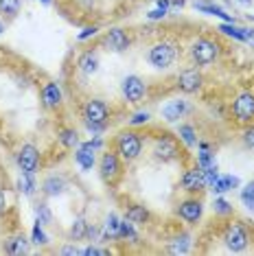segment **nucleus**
Instances as JSON below:
<instances>
[{
    "instance_id": "aec40b11",
    "label": "nucleus",
    "mask_w": 254,
    "mask_h": 256,
    "mask_svg": "<svg viewBox=\"0 0 254 256\" xmlns=\"http://www.w3.org/2000/svg\"><path fill=\"white\" fill-rule=\"evenodd\" d=\"M77 66H79V70L86 72V74H94L99 70V57L92 53V50H88V53H84L77 60Z\"/></svg>"
},
{
    "instance_id": "4468645a",
    "label": "nucleus",
    "mask_w": 254,
    "mask_h": 256,
    "mask_svg": "<svg viewBox=\"0 0 254 256\" xmlns=\"http://www.w3.org/2000/svg\"><path fill=\"white\" fill-rule=\"evenodd\" d=\"M106 44L110 50L123 53V50H127V46H130V38H127V33L123 28H110L106 33Z\"/></svg>"
},
{
    "instance_id": "c03bdc74",
    "label": "nucleus",
    "mask_w": 254,
    "mask_h": 256,
    "mask_svg": "<svg viewBox=\"0 0 254 256\" xmlns=\"http://www.w3.org/2000/svg\"><path fill=\"white\" fill-rule=\"evenodd\" d=\"M4 208H7V197H4V193L0 190V212H4Z\"/></svg>"
},
{
    "instance_id": "f704fd0d",
    "label": "nucleus",
    "mask_w": 254,
    "mask_h": 256,
    "mask_svg": "<svg viewBox=\"0 0 254 256\" xmlns=\"http://www.w3.org/2000/svg\"><path fill=\"white\" fill-rule=\"evenodd\" d=\"M212 210H215L217 214H230L232 212V204L219 197V200H215V204H212Z\"/></svg>"
},
{
    "instance_id": "72a5a7b5",
    "label": "nucleus",
    "mask_w": 254,
    "mask_h": 256,
    "mask_svg": "<svg viewBox=\"0 0 254 256\" xmlns=\"http://www.w3.org/2000/svg\"><path fill=\"white\" fill-rule=\"evenodd\" d=\"M31 241L36 243V246H46L48 243V236L44 234V230H42V224H36V228H33V232H31Z\"/></svg>"
},
{
    "instance_id": "ea45409f",
    "label": "nucleus",
    "mask_w": 254,
    "mask_h": 256,
    "mask_svg": "<svg viewBox=\"0 0 254 256\" xmlns=\"http://www.w3.org/2000/svg\"><path fill=\"white\" fill-rule=\"evenodd\" d=\"M166 16V9H162V7H156V9H152L147 14V18L149 20H160V18H164Z\"/></svg>"
},
{
    "instance_id": "e433bc0d",
    "label": "nucleus",
    "mask_w": 254,
    "mask_h": 256,
    "mask_svg": "<svg viewBox=\"0 0 254 256\" xmlns=\"http://www.w3.org/2000/svg\"><path fill=\"white\" fill-rule=\"evenodd\" d=\"M149 120V112H136L134 116L130 118V125H142Z\"/></svg>"
},
{
    "instance_id": "9d476101",
    "label": "nucleus",
    "mask_w": 254,
    "mask_h": 256,
    "mask_svg": "<svg viewBox=\"0 0 254 256\" xmlns=\"http://www.w3.org/2000/svg\"><path fill=\"white\" fill-rule=\"evenodd\" d=\"M18 164L22 171L26 173H36L38 166H40V154L33 144H24L20 151H18Z\"/></svg>"
},
{
    "instance_id": "a19ab883",
    "label": "nucleus",
    "mask_w": 254,
    "mask_h": 256,
    "mask_svg": "<svg viewBox=\"0 0 254 256\" xmlns=\"http://www.w3.org/2000/svg\"><path fill=\"white\" fill-rule=\"evenodd\" d=\"M244 140H246L248 147L254 149V127H248V130L244 132Z\"/></svg>"
},
{
    "instance_id": "1a4fd4ad",
    "label": "nucleus",
    "mask_w": 254,
    "mask_h": 256,
    "mask_svg": "<svg viewBox=\"0 0 254 256\" xmlns=\"http://www.w3.org/2000/svg\"><path fill=\"white\" fill-rule=\"evenodd\" d=\"M108 114H110L108 106L103 101H99V98H92V101H88L86 103V108H84L86 123H106Z\"/></svg>"
},
{
    "instance_id": "20e7f679",
    "label": "nucleus",
    "mask_w": 254,
    "mask_h": 256,
    "mask_svg": "<svg viewBox=\"0 0 254 256\" xmlns=\"http://www.w3.org/2000/svg\"><path fill=\"white\" fill-rule=\"evenodd\" d=\"M232 116L236 123H250L254 118V94L252 92H241L232 103Z\"/></svg>"
},
{
    "instance_id": "a18cd8bd",
    "label": "nucleus",
    "mask_w": 254,
    "mask_h": 256,
    "mask_svg": "<svg viewBox=\"0 0 254 256\" xmlns=\"http://www.w3.org/2000/svg\"><path fill=\"white\" fill-rule=\"evenodd\" d=\"M62 254H70V256H72V254H79V250H77V248H64Z\"/></svg>"
},
{
    "instance_id": "b1692460",
    "label": "nucleus",
    "mask_w": 254,
    "mask_h": 256,
    "mask_svg": "<svg viewBox=\"0 0 254 256\" xmlns=\"http://www.w3.org/2000/svg\"><path fill=\"white\" fill-rule=\"evenodd\" d=\"M178 136L182 138V142L186 144V147H198V136H195V130L190 125H180L178 127Z\"/></svg>"
},
{
    "instance_id": "f8f14e48",
    "label": "nucleus",
    "mask_w": 254,
    "mask_h": 256,
    "mask_svg": "<svg viewBox=\"0 0 254 256\" xmlns=\"http://www.w3.org/2000/svg\"><path fill=\"white\" fill-rule=\"evenodd\" d=\"M178 88L182 92H198L202 88V74H200L198 68L182 70L180 77H178Z\"/></svg>"
},
{
    "instance_id": "473e14b6",
    "label": "nucleus",
    "mask_w": 254,
    "mask_h": 256,
    "mask_svg": "<svg viewBox=\"0 0 254 256\" xmlns=\"http://www.w3.org/2000/svg\"><path fill=\"white\" fill-rule=\"evenodd\" d=\"M0 11L14 18V16L20 11V0H0Z\"/></svg>"
},
{
    "instance_id": "ddd939ff",
    "label": "nucleus",
    "mask_w": 254,
    "mask_h": 256,
    "mask_svg": "<svg viewBox=\"0 0 254 256\" xmlns=\"http://www.w3.org/2000/svg\"><path fill=\"white\" fill-rule=\"evenodd\" d=\"M182 186L184 190L188 193H198V190H204L206 188V180H204V171L198 166V168H190L182 176Z\"/></svg>"
},
{
    "instance_id": "39448f33",
    "label": "nucleus",
    "mask_w": 254,
    "mask_h": 256,
    "mask_svg": "<svg viewBox=\"0 0 254 256\" xmlns=\"http://www.w3.org/2000/svg\"><path fill=\"white\" fill-rule=\"evenodd\" d=\"M103 147V140L101 138H94V140L90 142H84L77 147V154H74V162H77V166L82 168V171H92V166H94V151Z\"/></svg>"
},
{
    "instance_id": "423d86ee",
    "label": "nucleus",
    "mask_w": 254,
    "mask_h": 256,
    "mask_svg": "<svg viewBox=\"0 0 254 256\" xmlns=\"http://www.w3.org/2000/svg\"><path fill=\"white\" fill-rule=\"evenodd\" d=\"M154 154H156V158H158V160L171 162V160L180 158V147H178L176 138L158 136V138H156V144H154Z\"/></svg>"
},
{
    "instance_id": "4be33fe9",
    "label": "nucleus",
    "mask_w": 254,
    "mask_h": 256,
    "mask_svg": "<svg viewBox=\"0 0 254 256\" xmlns=\"http://www.w3.org/2000/svg\"><path fill=\"white\" fill-rule=\"evenodd\" d=\"M42 188H44V193L48 195V197H57V195H62V193H64V188H66V184H64V180H62V178L50 176V178L44 182Z\"/></svg>"
},
{
    "instance_id": "6e6552de",
    "label": "nucleus",
    "mask_w": 254,
    "mask_h": 256,
    "mask_svg": "<svg viewBox=\"0 0 254 256\" xmlns=\"http://www.w3.org/2000/svg\"><path fill=\"white\" fill-rule=\"evenodd\" d=\"M123 96L127 98V103H140L142 96H145V84H142V79L136 77V74L125 77L123 79Z\"/></svg>"
},
{
    "instance_id": "2f4dec72",
    "label": "nucleus",
    "mask_w": 254,
    "mask_h": 256,
    "mask_svg": "<svg viewBox=\"0 0 254 256\" xmlns=\"http://www.w3.org/2000/svg\"><path fill=\"white\" fill-rule=\"evenodd\" d=\"M70 234L74 241H79V238H84L86 234H88V224L79 217V219H74V224H72V228H70Z\"/></svg>"
},
{
    "instance_id": "f257e3e1",
    "label": "nucleus",
    "mask_w": 254,
    "mask_h": 256,
    "mask_svg": "<svg viewBox=\"0 0 254 256\" xmlns=\"http://www.w3.org/2000/svg\"><path fill=\"white\" fill-rule=\"evenodd\" d=\"M176 57H178V48L171 42H158L149 48V62H152L154 68H160V70L169 68L176 62Z\"/></svg>"
},
{
    "instance_id": "c85d7f7f",
    "label": "nucleus",
    "mask_w": 254,
    "mask_h": 256,
    "mask_svg": "<svg viewBox=\"0 0 254 256\" xmlns=\"http://www.w3.org/2000/svg\"><path fill=\"white\" fill-rule=\"evenodd\" d=\"M120 238H127V241H132V243L138 241V232L134 228V224H132L127 217L120 221Z\"/></svg>"
},
{
    "instance_id": "2eb2a0df",
    "label": "nucleus",
    "mask_w": 254,
    "mask_h": 256,
    "mask_svg": "<svg viewBox=\"0 0 254 256\" xmlns=\"http://www.w3.org/2000/svg\"><path fill=\"white\" fill-rule=\"evenodd\" d=\"M101 176L106 180H116L120 176V162L116 154H103L101 158Z\"/></svg>"
},
{
    "instance_id": "09e8293b",
    "label": "nucleus",
    "mask_w": 254,
    "mask_h": 256,
    "mask_svg": "<svg viewBox=\"0 0 254 256\" xmlns=\"http://www.w3.org/2000/svg\"><path fill=\"white\" fill-rule=\"evenodd\" d=\"M4 31V24H2V22H0V33H2Z\"/></svg>"
},
{
    "instance_id": "393cba45",
    "label": "nucleus",
    "mask_w": 254,
    "mask_h": 256,
    "mask_svg": "<svg viewBox=\"0 0 254 256\" xmlns=\"http://www.w3.org/2000/svg\"><path fill=\"white\" fill-rule=\"evenodd\" d=\"M188 250H190V236H186V234L173 238L171 246H169V252L171 254H186Z\"/></svg>"
},
{
    "instance_id": "3c124183",
    "label": "nucleus",
    "mask_w": 254,
    "mask_h": 256,
    "mask_svg": "<svg viewBox=\"0 0 254 256\" xmlns=\"http://www.w3.org/2000/svg\"><path fill=\"white\" fill-rule=\"evenodd\" d=\"M252 20H254V18H252Z\"/></svg>"
},
{
    "instance_id": "6ab92c4d",
    "label": "nucleus",
    "mask_w": 254,
    "mask_h": 256,
    "mask_svg": "<svg viewBox=\"0 0 254 256\" xmlns=\"http://www.w3.org/2000/svg\"><path fill=\"white\" fill-rule=\"evenodd\" d=\"M195 9L202 11V14H208V16H217V18H224L226 22H234V18L230 14H226L222 7H217V4L212 2H204V0H195Z\"/></svg>"
},
{
    "instance_id": "58836bf2",
    "label": "nucleus",
    "mask_w": 254,
    "mask_h": 256,
    "mask_svg": "<svg viewBox=\"0 0 254 256\" xmlns=\"http://www.w3.org/2000/svg\"><path fill=\"white\" fill-rule=\"evenodd\" d=\"M96 31H99L96 26H88V28H84V31L79 33L77 40H79V42H84V40H88V38H92V36H96Z\"/></svg>"
},
{
    "instance_id": "7ed1b4c3",
    "label": "nucleus",
    "mask_w": 254,
    "mask_h": 256,
    "mask_svg": "<svg viewBox=\"0 0 254 256\" xmlns=\"http://www.w3.org/2000/svg\"><path fill=\"white\" fill-rule=\"evenodd\" d=\"M190 57H193V62L198 66H208L219 57V44H215L212 40L202 38L190 46Z\"/></svg>"
},
{
    "instance_id": "c756f323",
    "label": "nucleus",
    "mask_w": 254,
    "mask_h": 256,
    "mask_svg": "<svg viewBox=\"0 0 254 256\" xmlns=\"http://www.w3.org/2000/svg\"><path fill=\"white\" fill-rule=\"evenodd\" d=\"M241 202H244V206L248 210L254 212V180L244 186V190H241Z\"/></svg>"
},
{
    "instance_id": "37998d69",
    "label": "nucleus",
    "mask_w": 254,
    "mask_h": 256,
    "mask_svg": "<svg viewBox=\"0 0 254 256\" xmlns=\"http://www.w3.org/2000/svg\"><path fill=\"white\" fill-rule=\"evenodd\" d=\"M244 42L254 46V28H244Z\"/></svg>"
},
{
    "instance_id": "49530a36",
    "label": "nucleus",
    "mask_w": 254,
    "mask_h": 256,
    "mask_svg": "<svg viewBox=\"0 0 254 256\" xmlns=\"http://www.w3.org/2000/svg\"><path fill=\"white\" fill-rule=\"evenodd\" d=\"M79 2H84V4H94V0H79Z\"/></svg>"
},
{
    "instance_id": "9b49d317",
    "label": "nucleus",
    "mask_w": 254,
    "mask_h": 256,
    "mask_svg": "<svg viewBox=\"0 0 254 256\" xmlns=\"http://www.w3.org/2000/svg\"><path fill=\"white\" fill-rule=\"evenodd\" d=\"M202 212H204V206L200 200H186L178 206V217L184 219L186 224H198Z\"/></svg>"
},
{
    "instance_id": "8fccbe9b",
    "label": "nucleus",
    "mask_w": 254,
    "mask_h": 256,
    "mask_svg": "<svg viewBox=\"0 0 254 256\" xmlns=\"http://www.w3.org/2000/svg\"><path fill=\"white\" fill-rule=\"evenodd\" d=\"M42 2H44V4H50V0H42Z\"/></svg>"
},
{
    "instance_id": "bb28decb",
    "label": "nucleus",
    "mask_w": 254,
    "mask_h": 256,
    "mask_svg": "<svg viewBox=\"0 0 254 256\" xmlns=\"http://www.w3.org/2000/svg\"><path fill=\"white\" fill-rule=\"evenodd\" d=\"M127 219L132 221V224H145V221L149 219V212L145 206H132L130 210H127Z\"/></svg>"
},
{
    "instance_id": "a211bd4d",
    "label": "nucleus",
    "mask_w": 254,
    "mask_h": 256,
    "mask_svg": "<svg viewBox=\"0 0 254 256\" xmlns=\"http://www.w3.org/2000/svg\"><path fill=\"white\" fill-rule=\"evenodd\" d=\"M101 234H103V238H110V241H114V238H120V219L114 212H110L108 217H106V224H103Z\"/></svg>"
},
{
    "instance_id": "a878e982",
    "label": "nucleus",
    "mask_w": 254,
    "mask_h": 256,
    "mask_svg": "<svg viewBox=\"0 0 254 256\" xmlns=\"http://www.w3.org/2000/svg\"><path fill=\"white\" fill-rule=\"evenodd\" d=\"M57 136H60V142L64 144V147H68V149L79 147V136H77L74 130H60Z\"/></svg>"
},
{
    "instance_id": "0eeeda50",
    "label": "nucleus",
    "mask_w": 254,
    "mask_h": 256,
    "mask_svg": "<svg viewBox=\"0 0 254 256\" xmlns=\"http://www.w3.org/2000/svg\"><path fill=\"white\" fill-rule=\"evenodd\" d=\"M224 241H226L228 250L232 252H244L248 246V230L244 224H230L226 228V234H224Z\"/></svg>"
},
{
    "instance_id": "412c9836",
    "label": "nucleus",
    "mask_w": 254,
    "mask_h": 256,
    "mask_svg": "<svg viewBox=\"0 0 254 256\" xmlns=\"http://www.w3.org/2000/svg\"><path fill=\"white\" fill-rule=\"evenodd\" d=\"M234 186H239V178H234V176H219L217 178V182L210 186V190L212 193H228L230 188H234Z\"/></svg>"
},
{
    "instance_id": "f03ea898",
    "label": "nucleus",
    "mask_w": 254,
    "mask_h": 256,
    "mask_svg": "<svg viewBox=\"0 0 254 256\" xmlns=\"http://www.w3.org/2000/svg\"><path fill=\"white\" fill-rule=\"evenodd\" d=\"M116 151H118L120 158L127 160V162L136 160L142 151V138L134 132H123L116 140Z\"/></svg>"
},
{
    "instance_id": "79ce46f5",
    "label": "nucleus",
    "mask_w": 254,
    "mask_h": 256,
    "mask_svg": "<svg viewBox=\"0 0 254 256\" xmlns=\"http://www.w3.org/2000/svg\"><path fill=\"white\" fill-rule=\"evenodd\" d=\"M86 127L92 132V134H101L106 130V123H86Z\"/></svg>"
},
{
    "instance_id": "c9c22d12",
    "label": "nucleus",
    "mask_w": 254,
    "mask_h": 256,
    "mask_svg": "<svg viewBox=\"0 0 254 256\" xmlns=\"http://www.w3.org/2000/svg\"><path fill=\"white\" fill-rule=\"evenodd\" d=\"M36 214H38V221L40 224H50V219H53V212L48 210V206H44V204H40V206L36 208Z\"/></svg>"
},
{
    "instance_id": "7c9ffc66",
    "label": "nucleus",
    "mask_w": 254,
    "mask_h": 256,
    "mask_svg": "<svg viewBox=\"0 0 254 256\" xmlns=\"http://www.w3.org/2000/svg\"><path fill=\"white\" fill-rule=\"evenodd\" d=\"M219 31H222L224 36H230L232 40H239V42H244V28L234 26L232 22H228V24H222V26H219Z\"/></svg>"
},
{
    "instance_id": "4c0bfd02",
    "label": "nucleus",
    "mask_w": 254,
    "mask_h": 256,
    "mask_svg": "<svg viewBox=\"0 0 254 256\" xmlns=\"http://www.w3.org/2000/svg\"><path fill=\"white\" fill-rule=\"evenodd\" d=\"M79 254H86V256H106L108 254V250H101V248H94V246H90V248H86V250H82Z\"/></svg>"
},
{
    "instance_id": "cd10ccee",
    "label": "nucleus",
    "mask_w": 254,
    "mask_h": 256,
    "mask_svg": "<svg viewBox=\"0 0 254 256\" xmlns=\"http://www.w3.org/2000/svg\"><path fill=\"white\" fill-rule=\"evenodd\" d=\"M7 252L14 256H20L26 252V238L24 236H14L7 241Z\"/></svg>"
},
{
    "instance_id": "de8ad7c7",
    "label": "nucleus",
    "mask_w": 254,
    "mask_h": 256,
    "mask_svg": "<svg viewBox=\"0 0 254 256\" xmlns=\"http://www.w3.org/2000/svg\"><path fill=\"white\" fill-rule=\"evenodd\" d=\"M239 2H244V4H250V2H252V0H239Z\"/></svg>"
},
{
    "instance_id": "dca6fc26",
    "label": "nucleus",
    "mask_w": 254,
    "mask_h": 256,
    "mask_svg": "<svg viewBox=\"0 0 254 256\" xmlns=\"http://www.w3.org/2000/svg\"><path fill=\"white\" fill-rule=\"evenodd\" d=\"M188 112V103L182 101V98H178V101H169L166 106L162 108V118L169 120V123H173V120L182 118L184 114Z\"/></svg>"
},
{
    "instance_id": "f3484780",
    "label": "nucleus",
    "mask_w": 254,
    "mask_h": 256,
    "mask_svg": "<svg viewBox=\"0 0 254 256\" xmlns=\"http://www.w3.org/2000/svg\"><path fill=\"white\" fill-rule=\"evenodd\" d=\"M62 90H60V86L57 84H46L44 88H42V103H44V108H48V110H55V108H60L62 106Z\"/></svg>"
},
{
    "instance_id": "5701e85b",
    "label": "nucleus",
    "mask_w": 254,
    "mask_h": 256,
    "mask_svg": "<svg viewBox=\"0 0 254 256\" xmlns=\"http://www.w3.org/2000/svg\"><path fill=\"white\" fill-rule=\"evenodd\" d=\"M36 188H38V184H36V180H33V173L22 171V176L18 178V190L24 195H33Z\"/></svg>"
}]
</instances>
